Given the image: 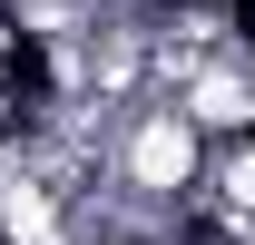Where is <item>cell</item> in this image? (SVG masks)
I'll return each instance as SVG.
<instances>
[{
	"label": "cell",
	"instance_id": "obj_1",
	"mask_svg": "<svg viewBox=\"0 0 255 245\" xmlns=\"http://www.w3.org/2000/svg\"><path fill=\"white\" fill-rule=\"evenodd\" d=\"M206 167H216V147L187 127V108H177V98L128 108L118 147H108V186H128L137 206H187L196 186H206Z\"/></svg>",
	"mask_w": 255,
	"mask_h": 245
},
{
	"label": "cell",
	"instance_id": "obj_2",
	"mask_svg": "<svg viewBox=\"0 0 255 245\" xmlns=\"http://www.w3.org/2000/svg\"><path fill=\"white\" fill-rule=\"evenodd\" d=\"M177 108H187V127L206 137V147H246L255 137V39L216 49V59L177 89Z\"/></svg>",
	"mask_w": 255,
	"mask_h": 245
},
{
	"label": "cell",
	"instance_id": "obj_3",
	"mask_svg": "<svg viewBox=\"0 0 255 245\" xmlns=\"http://www.w3.org/2000/svg\"><path fill=\"white\" fill-rule=\"evenodd\" d=\"M206 196H226V206H246V216H255V137H246V147H216Z\"/></svg>",
	"mask_w": 255,
	"mask_h": 245
}]
</instances>
